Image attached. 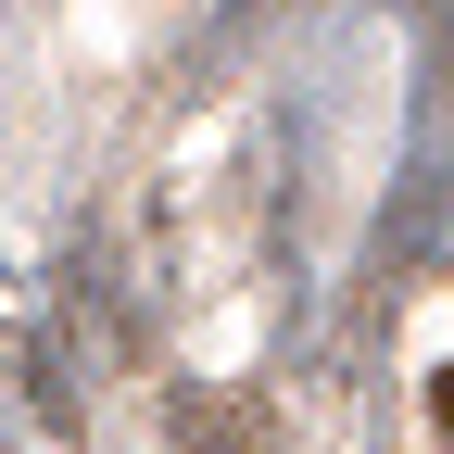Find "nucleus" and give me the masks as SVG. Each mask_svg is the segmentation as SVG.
<instances>
[{"instance_id":"2","label":"nucleus","mask_w":454,"mask_h":454,"mask_svg":"<svg viewBox=\"0 0 454 454\" xmlns=\"http://www.w3.org/2000/svg\"><path fill=\"white\" fill-rule=\"evenodd\" d=\"M429 417H442V429H454V366H442V379H429Z\"/></svg>"},{"instance_id":"1","label":"nucleus","mask_w":454,"mask_h":454,"mask_svg":"<svg viewBox=\"0 0 454 454\" xmlns=\"http://www.w3.org/2000/svg\"><path fill=\"white\" fill-rule=\"evenodd\" d=\"M177 454H253V417L227 404V391H190L177 404Z\"/></svg>"}]
</instances>
